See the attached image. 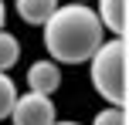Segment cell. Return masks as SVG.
Returning a JSON list of instances; mask_svg holds the SVG:
<instances>
[{
    "mask_svg": "<svg viewBox=\"0 0 129 125\" xmlns=\"http://www.w3.org/2000/svg\"><path fill=\"white\" fill-rule=\"evenodd\" d=\"M41 41L54 64H85L105 41V31L88 4H58L41 24Z\"/></svg>",
    "mask_w": 129,
    "mask_h": 125,
    "instance_id": "obj_1",
    "label": "cell"
},
{
    "mask_svg": "<svg viewBox=\"0 0 129 125\" xmlns=\"http://www.w3.org/2000/svg\"><path fill=\"white\" fill-rule=\"evenodd\" d=\"M129 44L126 37H109L95 47V54L88 58V74H92V85L95 91L105 98V105H119L126 108L129 101Z\"/></svg>",
    "mask_w": 129,
    "mask_h": 125,
    "instance_id": "obj_2",
    "label": "cell"
},
{
    "mask_svg": "<svg viewBox=\"0 0 129 125\" xmlns=\"http://www.w3.org/2000/svg\"><path fill=\"white\" fill-rule=\"evenodd\" d=\"M51 122H58V108L51 95H38V91L17 95L10 108V125H51Z\"/></svg>",
    "mask_w": 129,
    "mask_h": 125,
    "instance_id": "obj_3",
    "label": "cell"
},
{
    "mask_svg": "<svg viewBox=\"0 0 129 125\" xmlns=\"http://www.w3.org/2000/svg\"><path fill=\"white\" fill-rule=\"evenodd\" d=\"M95 17L102 24V31H109L112 37H126V31H129V0H99Z\"/></svg>",
    "mask_w": 129,
    "mask_h": 125,
    "instance_id": "obj_4",
    "label": "cell"
},
{
    "mask_svg": "<svg viewBox=\"0 0 129 125\" xmlns=\"http://www.w3.org/2000/svg\"><path fill=\"white\" fill-rule=\"evenodd\" d=\"M27 85L38 95H54L61 88V64H54L51 58H41L27 68Z\"/></svg>",
    "mask_w": 129,
    "mask_h": 125,
    "instance_id": "obj_5",
    "label": "cell"
},
{
    "mask_svg": "<svg viewBox=\"0 0 129 125\" xmlns=\"http://www.w3.org/2000/svg\"><path fill=\"white\" fill-rule=\"evenodd\" d=\"M54 7H58V0H14L17 17L24 20V24H31V27H41L54 14Z\"/></svg>",
    "mask_w": 129,
    "mask_h": 125,
    "instance_id": "obj_6",
    "label": "cell"
},
{
    "mask_svg": "<svg viewBox=\"0 0 129 125\" xmlns=\"http://www.w3.org/2000/svg\"><path fill=\"white\" fill-rule=\"evenodd\" d=\"M20 61V41L10 31H0V71H10Z\"/></svg>",
    "mask_w": 129,
    "mask_h": 125,
    "instance_id": "obj_7",
    "label": "cell"
},
{
    "mask_svg": "<svg viewBox=\"0 0 129 125\" xmlns=\"http://www.w3.org/2000/svg\"><path fill=\"white\" fill-rule=\"evenodd\" d=\"M17 85H14V78L7 71H0V122L4 118H10V108H14V101H17Z\"/></svg>",
    "mask_w": 129,
    "mask_h": 125,
    "instance_id": "obj_8",
    "label": "cell"
},
{
    "mask_svg": "<svg viewBox=\"0 0 129 125\" xmlns=\"http://www.w3.org/2000/svg\"><path fill=\"white\" fill-rule=\"evenodd\" d=\"M92 125H129V115H126V108H119V105H105L102 112L92 118Z\"/></svg>",
    "mask_w": 129,
    "mask_h": 125,
    "instance_id": "obj_9",
    "label": "cell"
},
{
    "mask_svg": "<svg viewBox=\"0 0 129 125\" xmlns=\"http://www.w3.org/2000/svg\"><path fill=\"white\" fill-rule=\"evenodd\" d=\"M4 24H7V4L0 0V31H4Z\"/></svg>",
    "mask_w": 129,
    "mask_h": 125,
    "instance_id": "obj_10",
    "label": "cell"
},
{
    "mask_svg": "<svg viewBox=\"0 0 129 125\" xmlns=\"http://www.w3.org/2000/svg\"><path fill=\"white\" fill-rule=\"evenodd\" d=\"M51 125H82V122H61V118H58V122H51Z\"/></svg>",
    "mask_w": 129,
    "mask_h": 125,
    "instance_id": "obj_11",
    "label": "cell"
},
{
    "mask_svg": "<svg viewBox=\"0 0 129 125\" xmlns=\"http://www.w3.org/2000/svg\"><path fill=\"white\" fill-rule=\"evenodd\" d=\"M71 4H88V0H71Z\"/></svg>",
    "mask_w": 129,
    "mask_h": 125,
    "instance_id": "obj_12",
    "label": "cell"
}]
</instances>
